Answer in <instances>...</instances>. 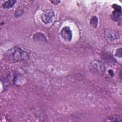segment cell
Segmentation results:
<instances>
[{
	"instance_id": "cell-3",
	"label": "cell",
	"mask_w": 122,
	"mask_h": 122,
	"mask_svg": "<svg viewBox=\"0 0 122 122\" xmlns=\"http://www.w3.org/2000/svg\"><path fill=\"white\" fill-rule=\"evenodd\" d=\"M104 35L106 41L109 42H112L120 39L118 31L112 28L106 29L104 32Z\"/></svg>"
},
{
	"instance_id": "cell-4",
	"label": "cell",
	"mask_w": 122,
	"mask_h": 122,
	"mask_svg": "<svg viewBox=\"0 0 122 122\" xmlns=\"http://www.w3.org/2000/svg\"><path fill=\"white\" fill-rule=\"evenodd\" d=\"M54 17V12L51 9L46 10L42 13L41 18L42 21L45 24L51 23Z\"/></svg>"
},
{
	"instance_id": "cell-7",
	"label": "cell",
	"mask_w": 122,
	"mask_h": 122,
	"mask_svg": "<svg viewBox=\"0 0 122 122\" xmlns=\"http://www.w3.org/2000/svg\"><path fill=\"white\" fill-rule=\"evenodd\" d=\"M121 16H122V12H119V11L114 10L113 11L111 15V18L113 20L115 21H118L119 20H121Z\"/></svg>"
},
{
	"instance_id": "cell-10",
	"label": "cell",
	"mask_w": 122,
	"mask_h": 122,
	"mask_svg": "<svg viewBox=\"0 0 122 122\" xmlns=\"http://www.w3.org/2000/svg\"><path fill=\"white\" fill-rule=\"evenodd\" d=\"M90 25L91 26L94 28H96L97 26L98 25V18H97V17L96 16H93L90 20Z\"/></svg>"
},
{
	"instance_id": "cell-6",
	"label": "cell",
	"mask_w": 122,
	"mask_h": 122,
	"mask_svg": "<svg viewBox=\"0 0 122 122\" xmlns=\"http://www.w3.org/2000/svg\"><path fill=\"white\" fill-rule=\"evenodd\" d=\"M33 39L35 42H38L39 43L45 42L46 41V38L44 34L40 32L35 34L33 36Z\"/></svg>"
},
{
	"instance_id": "cell-12",
	"label": "cell",
	"mask_w": 122,
	"mask_h": 122,
	"mask_svg": "<svg viewBox=\"0 0 122 122\" xmlns=\"http://www.w3.org/2000/svg\"><path fill=\"white\" fill-rule=\"evenodd\" d=\"M115 55L116 56L121 58L122 57V48H120L118 49H117L116 52H115Z\"/></svg>"
},
{
	"instance_id": "cell-5",
	"label": "cell",
	"mask_w": 122,
	"mask_h": 122,
	"mask_svg": "<svg viewBox=\"0 0 122 122\" xmlns=\"http://www.w3.org/2000/svg\"><path fill=\"white\" fill-rule=\"evenodd\" d=\"M62 39L67 42L70 41L72 39V33L70 28L68 26L64 27L61 32Z\"/></svg>"
},
{
	"instance_id": "cell-11",
	"label": "cell",
	"mask_w": 122,
	"mask_h": 122,
	"mask_svg": "<svg viewBox=\"0 0 122 122\" xmlns=\"http://www.w3.org/2000/svg\"><path fill=\"white\" fill-rule=\"evenodd\" d=\"M113 8L115 10L119 11V12H122V10H121V7L117 4H114L112 5Z\"/></svg>"
},
{
	"instance_id": "cell-8",
	"label": "cell",
	"mask_w": 122,
	"mask_h": 122,
	"mask_svg": "<svg viewBox=\"0 0 122 122\" xmlns=\"http://www.w3.org/2000/svg\"><path fill=\"white\" fill-rule=\"evenodd\" d=\"M122 117L118 115L111 116L105 120V122H122Z\"/></svg>"
},
{
	"instance_id": "cell-9",
	"label": "cell",
	"mask_w": 122,
	"mask_h": 122,
	"mask_svg": "<svg viewBox=\"0 0 122 122\" xmlns=\"http://www.w3.org/2000/svg\"><path fill=\"white\" fill-rule=\"evenodd\" d=\"M16 0H9L8 1H5L3 4V8L4 9H10L12 8L14 4L16 3Z\"/></svg>"
},
{
	"instance_id": "cell-2",
	"label": "cell",
	"mask_w": 122,
	"mask_h": 122,
	"mask_svg": "<svg viewBox=\"0 0 122 122\" xmlns=\"http://www.w3.org/2000/svg\"><path fill=\"white\" fill-rule=\"evenodd\" d=\"M91 72L94 74L101 75L104 72V66L103 63L100 61H93L91 62L89 65Z\"/></svg>"
},
{
	"instance_id": "cell-13",
	"label": "cell",
	"mask_w": 122,
	"mask_h": 122,
	"mask_svg": "<svg viewBox=\"0 0 122 122\" xmlns=\"http://www.w3.org/2000/svg\"><path fill=\"white\" fill-rule=\"evenodd\" d=\"M51 2H52L53 3V4H59V3H60V1H56V0H53V1H51Z\"/></svg>"
},
{
	"instance_id": "cell-1",
	"label": "cell",
	"mask_w": 122,
	"mask_h": 122,
	"mask_svg": "<svg viewBox=\"0 0 122 122\" xmlns=\"http://www.w3.org/2000/svg\"><path fill=\"white\" fill-rule=\"evenodd\" d=\"M6 57L13 62L27 61L30 58V56L26 51L17 46L9 49L6 52Z\"/></svg>"
}]
</instances>
